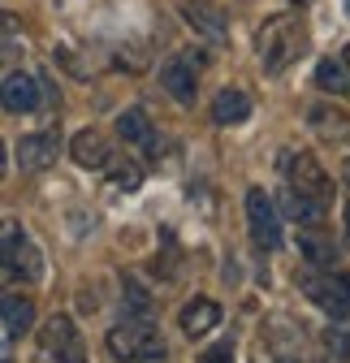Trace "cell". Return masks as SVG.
<instances>
[{
  "mask_svg": "<svg viewBox=\"0 0 350 363\" xmlns=\"http://www.w3.org/2000/svg\"><path fill=\"white\" fill-rule=\"evenodd\" d=\"M52 160H57V139H52V134H26V139L18 143V164L26 173L48 169Z\"/></svg>",
  "mask_w": 350,
  "mask_h": 363,
  "instance_id": "14",
  "label": "cell"
},
{
  "mask_svg": "<svg viewBox=\"0 0 350 363\" xmlns=\"http://www.w3.org/2000/svg\"><path fill=\"white\" fill-rule=\"evenodd\" d=\"M69 156H74L82 169H108L113 147H108V139H104L100 130H78L74 143H69Z\"/></svg>",
  "mask_w": 350,
  "mask_h": 363,
  "instance_id": "9",
  "label": "cell"
},
{
  "mask_svg": "<svg viewBox=\"0 0 350 363\" xmlns=\"http://www.w3.org/2000/svg\"><path fill=\"white\" fill-rule=\"evenodd\" d=\"M316 82H320L324 91H333V96L350 91V82H346V69H341L337 61H320V65H316Z\"/></svg>",
  "mask_w": 350,
  "mask_h": 363,
  "instance_id": "16",
  "label": "cell"
},
{
  "mask_svg": "<svg viewBox=\"0 0 350 363\" xmlns=\"http://www.w3.org/2000/svg\"><path fill=\"white\" fill-rule=\"evenodd\" d=\"M178 325H182L186 337H203V333H212L216 325H221V303H212V298H195V303H186Z\"/></svg>",
  "mask_w": 350,
  "mask_h": 363,
  "instance_id": "12",
  "label": "cell"
},
{
  "mask_svg": "<svg viewBox=\"0 0 350 363\" xmlns=\"http://www.w3.org/2000/svg\"><path fill=\"white\" fill-rule=\"evenodd\" d=\"M247 220H251V238H255V247H264V251H277V247H281V220H277V208H273V199L259 191V186L247 191Z\"/></svg>",
  "mask_w": 350,
  "mask_h": 363,
  "instance_id": "6",
  "label": "cell"
},
{
  "mask_svg": "<svg viewBox=\"0 0 350 363\" xmlns=\"http://www.w3.org/2000/svg\"><path fill=\"white\" fill-rule=\"evenodd\" d=\"M0 177H5V143H0Z\"/></svg>",
  "mask_w": 350,
  "mask_h": 363,
  "instance_id": "23",
  "label": "cell"
},
{
  "mask_svg": "<svg viewBox=\"0 0 350 363\" xmlns=\"http://www.w3.org/2000/svg\"><path fill=\"white\" fill-rule=\"evenodd\" d=\"M113 182L121 191H139V182H143V169L139 164H121V169H113Z\"/></svg>",
  "mask_w": 350,
  "mask_h": 363,
  "instance_id": "19",
  "label": "cell"
},
{
  "mask_svg": "<svg viewBox=\"0 0 350 363\" xmlns=\"http://www.w3.org/2000/svg\"><path fill=\"white\" fill-rule=\"evenodd\" d=\"M346 65H350V48H346Z\"/></svg>",
  "mask_w": 350,
  "mask_h": 363,
  "instance_id": "24",
  "label": "cell"
},
{
  "mask_svg": "<svg viewBox=\"0 0 350 363\" xmlns=\"http://www.w3.org/2000/svg\"><path fill=\"white\" fill-rule=\"evenodd\" d=\"M303 48H307V26L294 13H281V18L264 22V30H259V61H264L269 74H281L290 61L303 57Z\"/></svg>",
  "mask_w": 350,
  "mask_h": 363,
  "instance_id": "1",
  "label": "cell"
},
{
  "mask_svg": "<svg viewBox=\"0 0 350 363\" xmlns=\"http://www.w3.org/2000/svg\"><path fill=\"white\" fill-rule=\"evenodd\" d=\"M199 363H234V342H221V346L203 350V359H199Z\"/></svg>",
  "mask_w": 350,
  "mask_h": 363,
  "instance_id": "20",
  "label": "cell"
},
{
  "mask_svg": "<svg viewBox=\"0 0 350 363\" xmlns=\"http://www.w3.org/2000/svg\"><path fill=\"white\" fill-rule=\"evenodd\" d=\"M9 30H13V18H9V13H0V35H9Z\"/></svg>",
  "mask_w": 350,
  "mask_h": 363,
  "instance_id": "21",
  "label": "cell"
},
{
  "mask_svg": "<svg viewBox=\"0 0 350 363\" xmlns=\"http://www.w3.org/2000/svg\"><path fill=\"white\" fill-rule=\"evenodd\" d=\"M346 220H350V208H346Z\"/></svg>",
  "mask_w": 350,
  "mask_h": 363,
  "instance_id": "25",
  "label": "cell"
},
{
  "mask_svg": "<svg viewBox=\"0 0 350 363\" xmlns=\"http://www.w3.org/2000/svg\"><path fill=\"white\" fill-rule=\"evenodd\" d=\"M0 272L22 277V281L43 277V259H39L35 242L26 238V230L18 220H0Z\"/></svg>",
  "mask_w": 350,
  "mask_h": 363,
  "instance_id": "3",
  "label": "cell"
},
{
  "mask_svg": "<svg viewBox=\"0 0 350 363\" xmlns=\"http://www.w3.org/2000/svg\"><path fill=\"white\" fill-rule=\"evenodd\" d=\"M290 195L294 199H307V203H316V208H324L329 212V203H333V182L324 177V169L316 164V156H290Z\"/></svg>",
  "mask_w": 350,
  "mask_h": 363,
  "instance_id": "4",
  "label": "cell"
},
{
  "mask_svg": "<svg viewBox=\"0 0 350 363\" xmlns=\"http://www.w3.org/2000/svg\"><path fill=\"white\" fill-rule=\"evenodd\" d=\"M329 350H333L337 363H350V325H346V320H337V325L329 329Z\"/></svg>",
  "mask_w": 350,
  "mask_h": 363,
  "instance_id": "18",
  "label": "cell"
},
{
  "mask_svg": "<svg viewBox=\"0 0 350 363\" xmlns=\"http://www.w3.org/2000/svg\"><path fill=\"white\" fill-rule=\"evenodd\" d=\"M0 325L9 337H22L26 329H35V303L26 294H0Z\"/></svg>",
  "mask_w": 350,
  "mask_h": 363,
  "instance_id": "10",
  "label": "cell"
},
{
  "mask_svg": "<svg viewBox=\"0 0 350 363\" xmlns=\"http://www.w3.org/2000/svg\"><path fill=\"white\" fill-rule=\"evenodd\" d=\"M0 104H5L9 113H30L39 104V82L26 78V74H9L5 82H0Z\"/></svg>",
  "mask_w": 350,
  "mask_h": 363,
  "instance_id": "11",
  "label": "cell"
},
{
  "mask_svg": "<svg viewBox=\"0 0 350 363\" xmlns=\"http://www.w3.org/2000/svg\"><path fill=\"white\" fill-rule=\"evenodd\" d=\"M346 9H350V0H346Z\"/></svg>",
  "mask_w": 350,
  "mask_h": 363,
  "instance_id": "26",
  "label": "cell"
},
{
  "mask_svg": "<svg viewBox=\"0 0 350 363\" xmlns=\"http://www.w3.org/2000/svg\"><path fill=\"white\" fill-rule=\"evenodd\" d=\"M117 134L130 139V143H152V125H147V117L139 108H130V113L117 117Z\"/></svg>",
  "mask_w": 350,
  "mask_h": 363,
  "instance_id": "15",
  "label": "cell"
},
{
  "mask_svg": "<svg viewBox=\"0 0 350 363\" xmlns=\"http://www.w3.org/2000/svg\"><path fill=\"white\" fill-rule=\"evenodd\" d=\"M160 82L169 86V96L178 100V104H195V61L191 57H173V61H164V69H160Z\"/></svg>",
  "mask_w": 350,
  "mask_h": 363,
  "instance_id": "8",
  "label": "cell"
},
{
  "mask_svg": "<svg viewBox=\"0 0 350 363\" xmlns=\"http://www.w3.org/2000/svg\"><path fill=\"white\" fill-rule=\"evenodd\" d=\"M251 108H255V104H251V96H247L242 86H225L221 96L212 100V121H216V125H238V121L251 117Z\"/></svg>",
  "mask_w": 350,
  "mask_h": 363,
  "instance_id": "13",
  "label": "cell"
},
{
  "mask_svg": "<svg viewBox=\"0 0 350 363\" xmlns=\"http://www.w3.org/2000/svg\"><path fill=\"white\" fill-rule=\"evenodd\" d=\"M312 298L333 315V320H346V315H350V272H333V277L316 281Z\"/></svg>",
  "mask_w": 350,
  "mask_h": 363,
  "instance_id": "7",
  "label": "cell"
},
{
  "mask_svg": "<svg viewBox=\"0 0 350 363\" xmlns=\"http://www.w3.org/2000/svg\"><path fill=\"white\" fill-rule=\"evenodd\" d=\"M298 247L307 251V259H312V264H320V268H324V264H333V242H324L316 230L303 234V238H298Z\"/></svg>",
  "mask_w": 350,
  "mask_h": 363,
  "instance_id": "17",
  "label": "cell"
},
{
  "mask_svg": "<svg viewBox=\"0 0 350 363\" xmlns=\"http://www.w3.org/2000/svg\"><path fill=\"white\" fill-rule=\"evenodd\" d=\"M341 177H346V191H350V156H346V164H341Z\"/></svg>",
  "mask_w": 350,
  "mask_h": 363,
  "instance_id": "22",
  "label": "cell"
},
{
  "mask_svg": "<svg viewBox=\"0 0 350 363\" xmlns=\"http://www.w3.org/2000/svg\"><path fill=\"white\" fill-rule=\"evenodd\" d=\"M164 337L156 325L147 320H121L117 329H108V354L117 363H160L164 359Z\"/></svg>",
  "mask_w": 350,
  "mask_h": 363,
  "instance_id": "2",
  "label": "cell"
},
{
  "mask_svg": "<svg viewBox=\"0 0 350 363\" xmlns=\"http://www.w3.org/2000/svg\"><path fill=\"white\" fill-rule=\"evenodd\" d=\"M39 350L48 354V359H57V363H86L82 333L74 329L69 315H52V320L39 329Z\"/></svg>",
  "mask_w": 350,
  "mask_h": 363,
  "instance_id": "5",
  "label": "cell"
}]
</instances>
